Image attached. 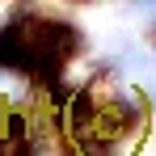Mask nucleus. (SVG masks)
I'll list each match as a JSON object with an SVG mask.
<instances>
[{"mask_svg":"<svg viewBox=\"0 0 156 156\" xmlns=\"http://www.w3.org/2000/svg\"><path fill=\"white\" fill-rule=\"evenodd\" d=\"M131 9H139V13H148V17H156V0H127Z\"/></svg>","mask_w":156,"mask_h":156,"instance_id":"obj_1","label":"nucleus"}]
</instances>
